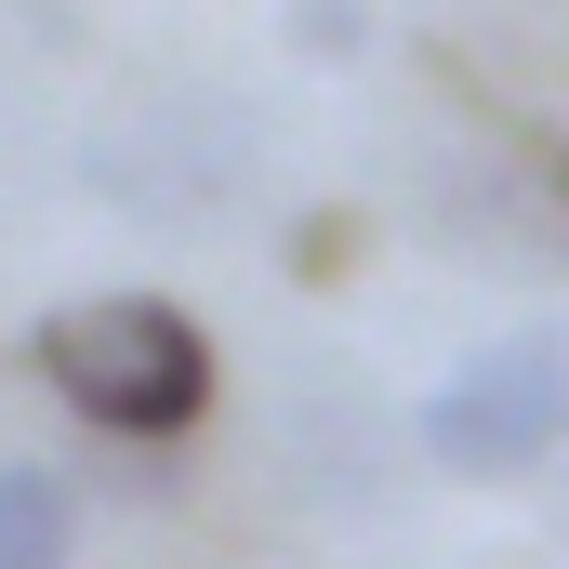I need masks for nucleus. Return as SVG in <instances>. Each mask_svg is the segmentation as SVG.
Instances as JSON below:
<instances>
[{
	"label": "nucleus",
	"instance_id": "f257e3e1",
	"mask_svg": "<svg viewBox=\"0 0 569 569\" xmlns=\"http://www.w3.org/2000/svg\"><path fill=\"white\" fill-rule=\"evenodd\" d=\"M27 371L93 437H120V450H186L212 425V385H226L212 331L172 291H80V305H53L40 345H27Z\"/></svg>",
	"mask_w": 569,
	"mask_h": 569
},
{
	"label": "nucleus",
	"instance_id": "f03ea898",
	"mask_svg": "<svg viewBox=\"0 0 569 569\" xmlns=\"http://www.w3.org/2000/svg\"><path fill=\"white\" fill-rule=\"evenodd\" d=\"M411 450L437 477H543L569 450V318H530L503 345H477L425 411H411Z\"/></svg>",
	"mask_w": 569,
	"mask_h": 569
},
{
	"label": "nucleus",
	"instance_id": "7ed1b4c3",
	"mask_svg": "<svg viewBox=\"0 0 569 569\" xmlns=\"http://www.w3.org/2000/svg\"><path fill=\"white\" fill-rule=\"evenodd\" d=\"M425 226L437 252H463V266H569V199L557 186H530V172H503V159H437L425 172Z\"/></svg>",
	"mask_w": 569,
	"mask_h": 569
},
{
	"label": "nucleus",
	"instance_id": "20e7f679",
	"mask_svg": "<svg viewBox=\"0 0 569 569\" xmlns=\"http://www.w3.org/2000/svg\"><path fill=\"white\" fill-rule=\"evenodd\" d=\"M80 530H93L80 477L40 450H0V569H80Z\"/></svg>",
	"mask_w": 569,
	"mask_h": 569
},
{
	"label": "nucleus",
	"instance_id": "39448f33",
	"mask_svg": "<svg viewBox=\"0 0 569 569\" xmlns=\"http://www.w3.org/2000/svg\"><path fill=\"white\" fill-rule=\"evenodd\" d=\"M291 40H305V53H358V0H305Z\"/></svg>",
	"mask_w": 569,
	"mask_h": 569
},
{
	"label": "nucleus",
	"instance_id": "423d86ee",
	"mask_svg": "<svg viewBox=\"0 0 569 569\" xmlns=\"http://www.w3.org/2000/svg\"><path fill=\"white\" fill-rule=\"evenodd\" d=\"M557 463H569V450H557ZM557 543H569V477H557Z\"/></svg>",
	"mask_w": 569,
	"mask_h": 569
},
{
	"label": "nucleus",
	"instance_id": "0eeeda50",
	"mask_svg": "<svg viewBox=\"0 0 569 569\" xmlns=\"http://www.w3.org/2000/svg\"><path fill=\"white\" fill-rule=\"evenodd\" d=\"M557 199H569V146H557Z\"/></svg>",
	"mask_w": 569,
	"mask_h": 569
}]
</instances>
